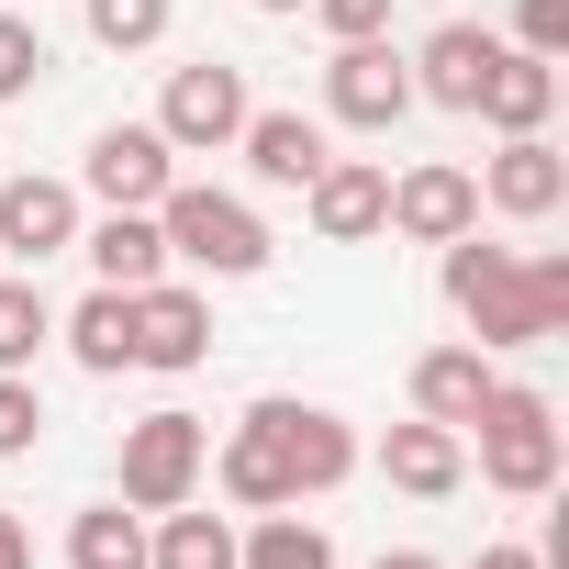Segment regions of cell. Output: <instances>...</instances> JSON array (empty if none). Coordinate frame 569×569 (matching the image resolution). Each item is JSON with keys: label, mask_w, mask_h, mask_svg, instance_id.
Segmentation results:
<instances>
[{"label": "cell", "mask_w": 569, "mask_h": 569, "mask_svg": "<svg viewBox=\"0 0 569 569\" xmlns=\"http://www.w3.org/2000/svg\"><path fill=\"white\" fill-rule=\"evenodd\" d=\"M447 302L469 313L480 347H547L569 325V257L525 268L513 246H480V223H469V234H447Z\"/></svg>", "instance_id": "1"}, {"label": "cell", "mask_w": 569, "mask_h": 569, "mask_svg": "<svg viewBox=\"0 0 569 569\" xmlns=\"http://www.w3.org/2000/svg\"><path fill=\"white\" fill-rule=\"evenodd\" d=\"M469 425H480V480H491V491H513V502L558 491V413H547L536 391L491 380V402H480Z\"/></svg>", "instance_id": "2"}, {"label": "cell", "mask_w": 569, "mask_h": 569, "mask_svg": "<svg viewBox=\"0 0 569 569\" xmlns=\"http://www.w3.org/2000/svg\"><path fill=\"white\" fill-rule=\"evenodd\" d=\"M157 234H168V257H190V268H212V279H246V268H268V223H257L234 190H179V179H168V201H157Z\"/></svg>", "instance_id": "3"}, {"label": "cell", "mask_w": 569, "mask_h": 569, "mask_svg": "<svg viewBox=\"0 0 569 569\" xmlns=\"http://www.w3.org/2000/svg\"><path fill=\"white\" fill-rule=\"evenodd\" d=\"M201 469H212V436H201V413H146V425L123 436V502H134V513H168V502H190V491H201Z\"/></svg>", "instance_id": "4"}, {"label": "cell", "mask_w": 569, "mask_h": 569, "mask_svg": "<svg viewBox=\"0 0 569 569\" xmlns=\"http://www.w3.org/2000/svg\"><path fill=\"white\" fill-rule=\"evenodd\" d=\"M246 112H257V101H246V68H212V57H201V68H179V79H168L157 134H168L179 157H212V146H234V134H246Z\"/></svg>", "instance_id": "5"}, {"label": "cell", "mask_w": 569, "mask_h": 569, "mask_svg": "<svg viewBox=\"0 0 569 569\" xmlns=\"http://www.w3.org/2000/svg\"><path fill=\"white\" fill-rule=\"evenodd\" d=\"M325 112L358 123V134H391V123L413 112V68H402L380 34H358V46H336V68H325Z\"/></svg>", "instance_id": "6"}, {"label": "cell", "mask_w": 569, "mask_h": 569, "mask_svg": "<svg viewBox=\"0 0 569 569\" xmlns=\"http://www.w3.org/2000/svg\"><path fill=\"white\" fill-rule=\"evenodd\" d=\"M168 179H179V146H168L157 123H112V134H90V190H101L112 212H157Z\"/></svg>", "instance_id": "7"}, {"label": "cell", "mask_w": 569, "mask_h": 569, "mask_svg": "<svg viewBox=\"0 0 569 569\" xmlns=\"http://www.w3.org/2000/svg\"><path fill=\"white\" fill-rule=\"evenodd\" d=\"M257 425L279 436V458H291V491H336V480L358 469V436H347V413H325V402H257Z\"/></svg>", "instance_id": "8"}, {"label": "cell", "mask_w": 569, "mask_h": 569, "mask_svg": "<svg viewBox=\"0 0 569 569\" xmlns=\"http://www.w3.org/2000/svg\"><path fill=\"white\" fill-rule=\"evenodd\" d=\"M212 358V302L179 291V279H146L134 291V369H201Z\"/></svg>", "instance_id": "9"}, {"label": "cell", "mask_w": 569, "mask_h": 569, "mask_svg": "<svg viewBox=\"0 0 569 569\" xmlns=\"http://www.w3.org/2000/svg\"><path fill=\"white\" fill-rule=\"evenodd\" d=\"M302 201H313V234H325V246H358V234H380V212H391V168H369V157H325Z\"/></svg>", "instance_id": "10"}, {"label": "cell", "mask_w": 569, "mask_h": 569, "mask_svg": "<svg viewBox=\"0 0 569 569\" xmlns=\"http://www.w3.org/2000/svg\"><path fill=\"white\" fill-rule=\"evenodd\" d=\"M380 223H402L413 246H447V234H469V223H480V179H469V168H402Z\"/></svg>", "instance_id": "11"}, {"label": "cell", "mask_w": 569, "mask_h": 569, "mask_svg": "<svg viewBox=\"0 0 569 569\" xmlns=\"http://www.w3.org/2000/svg\"><path fill=\"white\" fill-rule=\"evenodd\" d=\"M558 201H569V157H558L547 134H502V157H491V212L547 223Z\"/></svg>", "instance_id": "12"}, {"label": "cell", "mask_w": 569, "mask_h": 569, "mask_svg": "<svg viewBox=\"0 0 569 569\" xmlns=\"http://www.w3.org/2000/svg\"><path fill=\"white\" fill-rule=\"evenodd\" d=\"M234 146H246V168H257L268 190H313V168L336 157L313 112H246V134H234Z\"/></svg>", "instance_id": "13"}, {"label": "cell", "mask_w": 569, "mask_h": 569, "mask_svg": "<svg viewBox=\"0 0 569 569\" xmlns=\"http://www.w3.org/2000/svg\"><path fill=\"white\" fill-rule=\"evenodd\" d=\"M79 246V190L68 179H12L0 190V257H57Z\"/></svg>", "instance_id": "14"}, {"label": "cell", "mask_w": 569, "mask_h": 569, "mask_svg": "<svg viewBox=\"0 0 569 569\" xmlns=\"http://www.w3.org/2000/svg\"><path fill=\"white\" fill-rule=\"evenodd\" d=\"M491 57H502V34H480V23H447V34H425V57H413V101H447V112H469V101H480V79H491Z\"/></svg>", "instance_id": "15"}, {"label": "cell", "mask_w": 569, "mask_h": 569, "mask_svg": "<svg viewBox=\"0 0 569 569\" xmlns=\"http://www.w3.org/2000/svg\"><path fill=\"white\" fill-rule=\"evenodd\" d=\"M491 134H536L547 112H558V68L547 57H525V46H502L491 57V79H480V101H469Z\"/></svg>", "instance_id": "16"}, {"label": "cell", "mask_w": 569, "mask_h": 569, "mask_svg": "<svg viewBox=\"0 0 569 569\" xmlns=\"http://www.w3.org/2000/svg\"><path fill=\"white\" fill-rule=\"evenodd\" d=\"M380 469H391V480H402L413 502H447V491L469 480V458H458V425H425V413L380 436Z\"/></svg>", "instance_id": "17"}, {"label": "cell", "mask_w": 569, "mask_h": 569, "mask_svg": "<svg viewBox=\"0 0 569 569\" xmlns=\"http://www.w3.org/2000/svg\"><path fill=\"white\" fill-rule=\"evenodd\" d=\"M79 246H90V268H101V291H146V279H168V234H157V212H101Z\"/></svg>", "instance_id": "18"}, {"label": "cell", "mask_w": 569, "mask_h": 569, "mask_svg": "<svg viewBox=\"0 0 569 569\" xmlns=\"http://www.w3.org/2000/svg\"><path fill=\"white\" fill-rule=\"evenodd\" d=\"M491 402V358L480 347H436V358H413V413L425 425H469Z\"/></svg>", "instance_id": "19"}, {"label": "cell", "mask_w": 569, "mask_h": 569, "mask_svg": "<svg viewBox=\"0 0 569 569\" xmlns=\"http://www.w3.org/2000/svg\"><path fill=\"white\" fill-rule=\"evenodd\" d=\"M223 491H234L246 513H279V502H302V491H291V458H279V436H268L257 413L223 436Z\"/></svg>", "instance_id": "20"}, {"label": "cell", "mask_w": 569, "mask_h": 569, "mask_svg": "<svg viewBox=\"0 0 569 569\" xmlns=\"http://www.w3.org/2000/svg\"><path fill=\"white\" fill-rule=\"evenodd\" d=\"M68 347H79V369H134V291H90L79 313H68Z\"/></svg>", "instance_id": "21"}, {"label": "cell", "mask_w": 569, "mask_h": 569, "mask_svg": "<svg viewBox=\"0 0 569 569\" xmlns=\"http://www.w3.org/2000/svg\"><path fill=\"white\" fill-rule=\"evenodd\" d=\"M146 569H234V525H223V513L168 502V525L146 536Z\"/></svg>", "instance_id": "22"}, {"label": "cell", "mask_w": 569, "mask_h": 569, "mask_svg": "<svg viewBox=\"0 0 569 569\" xmlns=\"http://www.w3.org/2000/svg\"><path fill=\"white\" fill-rule=\"evenodd\" d=\"M234 569H336V547H325V525L279 502V513H257V536H234Z\"/></svg>", "instance_id": "23"}, {"label": "cell", "mask_w": 569, "mask_h": 569, "mask_svg": "<svg viewBox=\"0 0 569 569\" xmlns=\"http://www.w3.org/2000/svg\"><path fill=\"white\" fill-rule=\"evenodd\" d=\"M68 569H146V525H134L123 502L79 513V525H68Z\"/></svg>", "instance_id": "24"}, {"label": "cell", "mask_w": 569, "mask_h": 569, "mask_svg": "<svg viewBox=\"0 0 569 569\" xmlns=\"http://www.w3.org/2000/svg\"><path fill=\"white\" fill-rule=\"evenodd\" d=\"M57 336V313H46V291L34 279H0V369H34V347Z\"/></svg>", "instance_id": "25"}, {"label": "cell", "mask_w": 569, "mask_h": 569, "mask_svg": "<svg viewBox=\"0 0 569 569\" xmlns=\"http://www.w3.org/2000/svg\"><path fill=\"white\" fill-rule=\"evenodd\" d=\"M90 34H101L112 57H134V46L168 34V0H90Z\"/></svg>", "instance_id": "26"}, {"label": "cell", "mask_w": 569, "mask_h": 569, "mask_svg": "<svg viewBox=\"0 0 569 569\" xmlns=\"http://www.w3.org/2000/svg\"><path fill=\"white\" fill-rule=\"evenodd\" d=\"M34 79H46V34H34L23 12H0V101H23Z\"/></svg>", "instance_id": "27"}, {"label": "cell", "mask_w": 569, "mask_h": 569, "mask_svg": "<svg viewBox=\"0 0 569 569\" xmlns=\"http://www.w3.org/2000/svg\"><path fill=\"white\" fill-rule=\"evenodd\" d=\"M46 436V402H34V380L23 369H0V458H23Z\"/></svg>", "instance_id": "28"}, {"label": "cell", "mask_w": 569, "mask_h": 569, "mask_svg": "<svg viewBox=\"0 0 569 569\" xmlns=\"http://www.w3.org/2000/svg\"><path fill=\"white\" fill-rule=\"evenodd\" d=\"M513 46L558 68V57H569V0H513Z\"/></svg>", "instance_id": "29"}, {"label": "cell", "mask_w": 569, "mask_h": 569, "mask_svg": "<svg viewBox=\"0 0 569 569\" xmlns=\"http://www.w3.org/2000/svg\"><path fill=\"white\" fill-rule=\"evenodd\" d=\"M302 12H325V34H336V46H358V34H380V23H391V0H302Z\"/></svg>", "instance_id": "30"}, {"label": "cell", "mask_w": 569, "mask_h": 569, "mask_svg": "<svg viewBox=\"0 0 569 569\" xmlns=\"http://www.w3.org/2000/svg\"><path fill=\"white\" fill-rule=\"evenodd\" d=\"M0 569H34V536H23V513L0 502Z\"/></svg>", "instance_id": "31"}, {"label": "cell", "mask_w": 569, "mask_h": 569, "mask_svg": "<svg viewBox=\"0 0 569 569\" xmlns=\"http://www.w3.org/2000/svg\"><path fill=\"white\" fill-rule=\"evenodd\" d=\"M469 569H547V558H536V547H480Z\"/></svg>", "instance_id": "32"}, {"label": "cell", "mask_w": 569, "mask_h": 569, "mask_svg": "<svg viewBox=\"0 0 569 569\" xmlns=\"http://www.w3.org/2000/svg\"><path fill=\"white\" fill-rule=\"evenodd\" d=\"M380 569H436V558H425V547H391V558H380Z\"/></svg>", "instance_id": "33"}, {"label": "cell", "mask_w": 569, "mask_h": 569, "mask_svg": "<svg viewBox=\"0 0 569 569\" xmlns=\"http://www.w3.org/2000/svg\"><path fill=\"white\" fill-rule=\"evenodd\" d=\"M257 12H302V0H257Z\"/></svg>", "instance_id": "34"}]
</instances>
